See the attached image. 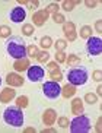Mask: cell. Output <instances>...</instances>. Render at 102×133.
<instances>
[{
  "label": "cell",
  "mask_w": 102,
  "mask_h": 133,
  "mask_svg": "<svg viewBox=\"0 0 102 133\" xmlns=\"http://www.w3.org/2000/svg\"><path fill=\"white\" fill-rule=\"evenodd\" d=\"M6 51L15 60L24 59L26 56V43L24 41L22 37H18V35L9 37L8 41H6Z\"/></svg>",
  "instance_id": "6da1fadb"
},
{
  "label": "cell",
  "mask_w": 102,
  "mask_h": 133,
  "mask_svg": "<svg viewBox=\"0 0 102 133\" xmlns=\"http://www.w3.org/2000/svg\"><path fill=\"white\" fill-rule=\"evenodd\" d=\"M3 120L9 126L20 127V126H24V121H25L24 111L19 107H8L3 113Z\"/></svg>",
  "instance_id": "7a4b0ae2"
},
{
  "label": "cell",
  "mask_w": 102,
  "mask_h": 133,
  "mask_svg": "<svg viewBox=\"0 0 102 133\" xmlns=\"http://www.w3.org/2000/svg\"><path fill=\"white\" fill-rule=\"evenodd\" d=\"M70 132L71 133H88L92 129V124H90L89 117L83 116V114H79L76 116L73 120L70 121Z\"/></svg>",
  "instance_id": "3957f363"
},
{
  "label": "cell",
  "mask_w": 102,
  "mask_h": 133,
  "mask_svg": "<svg viewBox=\"0 0 102 133\" xmlns=\"http://www.w3.org/2000/svg\"><path fill=\"white\" fill-rule=\"evenodd\" d=\"M67 79H69V83L75 86L85 85L88 82V70L85 67H73L67 73Z\"/></svg>",
  "instance_id": "277c9868"
},
{
  "label": "cell",
  "mask_w": 102,
  "mask_h": 133,
  "mask_svg": "<svg viewBox=\"0 0 102 133\" xmlns=\"http://www.w3.org/2000/svg\"><path fill=\"white\" fill-rule=\"evenodd\" d=\"M42 94L50 99H55L59 95H61V86L55 81H48L42 85Z\"/></svg>",
  "instance_id": "5b68a950"
},
{
  "label": "cell",
  "mask_w": 102,
  "mask_h": 133,
  "mask_svg": "<svg viewBox=\"0 0 102 133\" xmlns=\"http://www.w3.org/2000/svg\"><path fill=\"white\" fill-rule=\"evenodd\" d=\"M86 51L89 56H99L102 51V39L99 37H90V38H88Z\"/></svg>",
  "instance_id": "8992f818"
},
{
  "label": "cell",
  "mask_w": 102,
  "mask_h": 133,
  "mask_svg": "<svg viewBox=\"0 0 102 133\" xmlns=\"http://www.w3.org/2000/svg\"><path fill=\"white\" fill-rule=\"evenodd\" d=\"M44 75H45V70L41 66H29L26 70V76L31 82H39V81H42Z\"/></svg>",
  "instance_id": "52a82bcc"
},
{
  "label": "cell",
  "mask_w": 102,
  "mask_h": 133,
  "mask_svg": "<svg viewBox=\"0 0 102 133\" xmlns=\"http://www.w3.org/2000/svg\"><path fill=\"white\" fill-rule=\"evenodd\" d=\"M63 32L66 35V39L67 41H75L77 38V34H76V25L70 21H67L63 24Z\"/></svg>",
  "instance_id": "ba28073f"
},
{
  "label": "cell",
  "mask_w": 102,
  "mask_h": 133,
  "mask_svg": "<svg viewBox=\"0 0 102 133\" xmlns=\"http://www.w3.org/2000/svg\"><path fill=\"white\" fill-rule=\"evenodd\" d=\"M26 19V9H24L22 6H18V8L12 9L10 12V21H13L15 24H20Z\"/></svg>",
  "instance_id": "9c48e42d"
},
{
  "label": "cell",
  "mask_w": 102,
  "mask_h": 133,
  "mask_svg": "<svg viewBox=\"0 0 102 133\" xmlns=\"http://www.w3.org/2000/svg\"><path fill=\"white\" fill-rule=\"evenodd\" d=\"M48 12L45 9H41V10H37L34 15H32V21H34V25L35 26H42L48 19Z\"/></svg>",
  "instance_id": "30bf717a"
},
{
  "label": "cell",
  "mask_w": 102,
  "mask_h": 133,
  "mask_svg": "<svg viewBox=\"0 0 102 133\" xmlns=\"http://www.w3.org/2000/svg\"><path fill=\"white\" fill-rule=\"evenodd\" d=\"M57 121V113L53 108H47L42 113V123L45 126H53Z\"/></svg>",
  "instance_id": "8fae6325"
},
{
  "label": "cell",
  "mask_w": 102,
  "mask_h": 133,
  "mask_svg": "<svg viewBox=\"0 0 102 133\" xmlns=\"http://www.w3.org/2000/svg\"><path fill=\"white\" fill-rule=\"evenodd\" d=\"M13 98H16V91L13 89V88H10V86L4 88V89L0 92V102H3V104L10 102Z\"/></svg>",
  "instance_id": "7c38bea8"
},
{
  "label": "cell",
  "mask_w": 102,
  "mask_h": 133,
  "mask_svg": "<svg viewBox=\"0 0 102 133\" xmlns=\"http://www.w3.org/2000/svg\"><path fill=\"white\" fill-rule=\"evenodd\" d=\"M6 82H8L9 86H12V88H15V86H22L24 85V78L18 73H9L6 76Z\"/></svg>",
  "instance_id": "4fadbf2b"
},
{
  "label": "cell",
  "mask_w": 102,
  "mask_h": 133,
  "mask_svg": "<svg viewBox=\"0 0 102 133\" xmlns=\"http://www.w3.org/2000/svg\"><path fill=\"white\" fill-rule=\"evenodd\" d=\"M29 59L28 57H24V59H18L15 60V63H13V69H15L16 72H24V70H28V67H29Z\"/></svg>",
  "instance_id": "5bb4252c"
},
{
  "label": "cell",
  "mask_w": 102,
  "mask_h": 133,
  "mask_svg": "<svg viewBox=\"0 0 102 133\" xmlns=\"http://www.w3.org/2000/svg\"><path fill=\"white\" fill-rule=\"evenodd\" d=\"M83 111H85V107H83L82 98H73V101H71V113L75 116H79V114H83Z\"/></svg>",
  "instance_id": "9a60e30c"
},
{
  "label": "cell",
  "mask_w": 102,
  "mask_h": 133,
  "mask_svg": "<svg viewBox=\"0 0 102 133\" xmlns=\"http://www.w3.org/2000/svg\"><path fill=\"white\" fill-rule=\"evenodd\" d=\"M75 94H76V86L71 85V83H67V85H64L61 88V95L64 98H71L75 97Z\"/></svg>",
  "instance_id": "2e32d148"
},
{
  "label": "cell",
  "mask_w": 102,
  "mask_h": 133,
  "mask_svg": "<svg viewBox=\"0 0 102 133\" xmlns=\"http://www.w3.org/2000/svg\"><path fill=\"white\" fill-rule=\"evenodd\" d=\"M79 3H80L79 0H64L63 3H61V9L66 10V12H71V10L75 9V6Z\"/></svg>",
  "instance_id": "e0dca14e"
},
{
  "label": "cell",
  "mask_w": 102,
  "mask_h": 133,
  "mask_svg": "<svg viewBox=\"0 0 102 133\" xmlns=\"http://www.w3.org/2000/svg\"><path fill=\"white\" fill-rule=\"evenodd\" d=\"M28 104H29V98L26 95H20V97L16 98V107H19V108H26Z\"/></svg>",
  "instance_id": "ac0fdd59"
},
{
  "label": "cell",
  "mask_w": 102,
  "mask_h": 133,
  "mask_svg": "<svg viewBox=\"0 0 102 133\" xmlns=\"http://www.w3.org/2000/svg\"><path fill=\"white\" fill-rule=\"evenodd\" d=\"M39 45H41V48H44V50H48V48L53 45V38L48 35L42 37V38L39 39Z\"/></svg>",
  "instance_id": "d6986e66"
},
{
  "label": "cell",
  "mask_w": 102,
  "mask_h": 133,
  "mask_svg": "<svg viewBox=\"0 0 102 133\" xmlns=\"http://www.w3.org/2000/svg\"><path fill=\"white\" fill-rule=\"evenodd\" d=\"M37 60H38V63H48V60H50V53H48V50L39 51L38 54H37Z\"/></svg>",
  "instance_id": "ffe728a7"
},
{
  "label": "cell",
  "mask_w": 102,
  "mask_h": 133,
  "mask_svg": "<svg viewBox=\"0 0 102 133\" xmlns=\"http://www.w3.org/2000/svg\"><path fill=\"white\" fill-rule=\"evenodd\" d=\"M66 63L69 64V67H73V66H76V64H79V63H80V57H79V56H76V54H70V56H67Z\"/></svg>",
  "instance_id": "44dd1931"
},
{
  "label": "cell",
  "mask_w": 102,
  "mask_h": 133,
  "mask_svg": "<svg viewBox=\"0 0 102 133\" xmlns=\"http://www.w3.org/2000/svg\"><path fill=\"white\" fill-rule=\"evenodd\" d=\"M80 37H82L83 39H88L92 37V28L89 26V25H85V26L80 28Z\"/></svg>",
  "instance_id": "7402d4cb"
},
{
  "label": "cell",
  "mask_w": 102,
  "mask_h": 133,
  "mask_svg": "<svg viewBox=\"0 0 102 133\" xmlns=\"http://www.w3.org/2000/svg\"><path fill=\"white\" fill-rule=\"evenodd\" d=\"M12 35V29L8 25H0V38H9Z\"/></svg>",
  "instance_id": "603a6c76"
},
{
  "label": "cell",
  "mask_w": 102,
  "mask_h": 133,
  "mask_svg": "<svg viewBox=\"0 0 102 133\" xmlns=\"http://www.w3.org/2000/svg\"><path fill=\"white\" fill-rule=\"evenodd\" d=\"M50 79H53V81H55V82H60V81L63 79V72L60 70V69L51 70L50 72Z\"/></svg>",
  "instance_id": "cb8c5ba5"
},
{
  "label": "cell",
  "mask_w": 102,
  "mask_h": 133,
  "mask_svg": "<svg viewBox=\"0 0 102 133\" xmlns=\"http://www.w3.org/2000/svg\"><path fill=\"white\" fill-rule=\"evenodd\" d=\"M22 32H24L25 37H31L32 34L35 32L34 25H32V24H24V26H22Z\"/></svg>",
  "instance_id": "d4e9b609"
},
{
  "label": "cell",
  "mask_w": 102,
  "mask_h": 133,
  "mask_svg": "<svg viewBox=\"0 0 102 133\" xmlns=\"http://www.w3.org/2000/svg\"><path fill=\"white\" fill-rule=\"evenodd\" d=\"M53 45L55 47V50H57V51H64V50H66V47H67V41H66V39H60L59 38L54 44H53Z\"/></svg>",
  "instance_id": "484cf974"
},
{
  "label": "cell",
  "mask_w": 102,
  "mask_h": 133,
  "mask_svg": "<svg viewBox=\"0 0 102 133\" xmlns=\"http://www.w3.org/2000/svg\"><path fill=\"white\" fill-rule=\"evenodd\" d=\"M85 102H88V104H96L98 102V95L93 94V92H88L85 95Z\"/></svg>",
  "instance_id": "4316f807"
},
{
  "label": "cell",
  "mask_w": 102,
  "mask_h": 133,
  "mask_svg": "<svg viewBox=\"0 0 102 133\" xmlns=\"http://www.w3.org/2000/svg\"><path fill=\"white\" fill-rule=\"evenodd\" d=\"M39 53V48L37 47L35 44H31L29 47H26V54L29 57H37V54Z\"/></svg>",
  "instance_id": "83f0119b"
},
{
  "label": "cell",
  "mask_w": 102,
  "mask_h": 133,
  "mask_svg": "<svg viewBox=\"0 0 102 133\" xmlns=\"http://www.w3.org/2000/svg\"><path fill=\"white\" fill-rule=\"evenodd\" d=\"M59 9H60L59 3H50L45 10L48 12V15H54V13H59Z\"/></svg>",
  "instance_id": "f1b7e54d"
},
{
  "label": "cell",
  "mask_w": 102,
  "mask_h": 133,
  "mask_svg": "<svg viewBox=\"0 0 102 133\" xmlns=\"http://www.w3.org/2000/svg\"><path fill=\"white\" fill-rule=\"evenodd\" d=\"M55 62L59 63H66V59H67V54L66 53H64V51H57V53H55Z\"/></svg>",
  "instance_id": "f546056e"
},
{
  "label": "cell",
  "mask_w": 102,
  "mask_h": 133,
  "mask_svg": "<svg viewBox=\"0 0 102 133\" xmlns=\"http://www.w3.org/2000/svg\"><path fill=\"white\" fill-rule=\"evenodd\" d=\"M57 121H59V126L60 127H61V129H67V127H69V124H70V120H69V118L67 117H59L57 118Z\"/></svg>",
  "instance_id": "4dcf8cb0"
},
{
  "label": "cell",
  "mask_w": 102,
  "mask_h": 133,
  "mask_svg": "<svg viewBox=\"0 0 102 133\" xmlns=\"http://www.w3.org/2000/svg\"><path fill=\"white\" fill-rule=\"evenodd\" d=\"M26 9H31V10H35L39 6V2L38 0H26Z\"/></svg>",
  "instance_id": "1f68e13d"
},
{
  "label": "cell",
  "mask_w": 102,
  "mask_h": 133,
  "mask_svg": "<svg viewBox=\"0 0 102 133\" xmlns=\"http://www.w3.org/2000/svg\"><path fill=\"white\" fill-rule=\"evenodd\" d=\"M53 19H54L55 24H64L66 22V18H64L63 13H54L53 15Z\"/></svg>",
  "instance_id": "d6a6232c"
},
{
  "label": "cell",
  "mask_w": 102,
  "mask_h": 133,
  "mask_svg": "<svg viewBox=\"0 0 102 133\" xmlns=\"http://www.w3.org/2000/svg\"><path fill=\"white\" fill-rule=\"evenodd\" d=\"M92 79H93L95 82H101V79H102V72L99 70V69L93 70V73H92Z\"/></svg>",
  "instance_id": "836d02e7"
},
{
  "label": "cell",
  "mask_w": 102,
  "mask_h": 133,
  "mask_svg": "<svg viewBox=\"0 0 102 133\" xmlns=\"http://www.w3.org/2000/svg\"><path fill=\"white\" fill-rule=\"evenodd\" d=\"M47 67H48V70H55V69H59V63L57 62H50L47 63Z\"/></svg>",
  "instance_id": "e575fe53"
},
{
  "label": "cell",
  "mask_w": 102,
  "mask_h": 133,
  "mask_svg": "<svg viewBox=\"0 0 102 133\" xmlns=\"http://www.w3.org/2000/svg\"><path fill=\"white\" fill-rule=\"evenodd\" d=\"M85 4H86L88 8H96L98 6V2H95V0H86Z\"/></svg>",
  "instance_id": "d590c367"
},
{
  "label": "cell",
  "mask_w": 102,
  "mask_h": 133,
  "mask_svg": "<svg viewBox=\"0 0 102 133\" xmlns=\"http://www.w3.org/2000/svg\"><path fill=\"white\" fill-rule=\"evenodd\" d=\"M102 21H96V24H95V28H96V31L98 32H102Z\"/></svg>",
  "instance_id": "8d00e7d4"
},
{
  "label": "cell",
  "mask_w": 102,
  "mask_h": 133,
  "mask_svg": "<svg viewBox=\"0 0 102 133\" xmlns=\"http://www.w3.org/2000/svg\"><path fill=\"white\" fill-rule=\"evenodd\" d=\"M42 133H55V129H53V127H47V129H44Z\"/></svg>",
  "instance_id": "74e56055"
},
{
  "label": "cell",
  "mask_w": 102,
  "mask_h": 133,
  "mask_svg": "<svg viewBox=\"0 0 102 133\" xmlns=\"http://www.w3.org/2000/svg\"><path fill=\"white\" fill-rule=\"evenodd\" d=\"M24 132L25 133H35V129H34V127H26Z\"/></svg>",
  "instance_id": "f35d334b"
},
{
  "label": "cell",
  "mask_w": 102,
  "mask_h": 133,
  "mask_svg": "<svg viewBox=\"0 0 102 133\" xmlns=\"http://www.w3.org/2000/svg\"><path fill=\"white\" fill-rule=\"evenodd\" d=\"M96 132H101V118H98L96 121Z\"/></svg>",
  "instance_id": "ab89813d"
},
{
  "label": "cell",
  "mask_w": 102,
  "mask_h": 133,
  "mask_svg": "<svg viewBox=\"0 0 102 133\" xmlns=\"http://www.w3.org/2000/svg\"><path fill=\"white\" fill-rule=\"evenodd\" d=\"M101 94H102V86H101V85H98V88H96V95L99 97Z\"/></svg>",
  "instance_id": "60d3db41"
},
{
  "label": "cell",
  "mask_w": 102,
  "mask_h": 133,
  "mask_svg": "<svg viewBox=\"0 0 102 133\" xmlns=\"http://www.w3.org/2000/svg\"><path fill=\"white\" fill-rule=\"evenodd\" d=\"M18 3L19 4H26V0H18Z\"/></svg>",
  "instance_id": "b9f144b4"
},
{
  "label": "cell",
  "mask_w": 102,
  "mask_h": 133,
  "mask_svg": "<svg viewBox=\"0 0 102 133\" xmlns=\"http://www.w3.org/2000/svg\"><path fill=\"white\" fill-rule=\"evenodd\" d=\"M0 85H2V78H0Z\"/></svg>",
  "instance_id": "7bdbcfd3"
}]
</instances>
